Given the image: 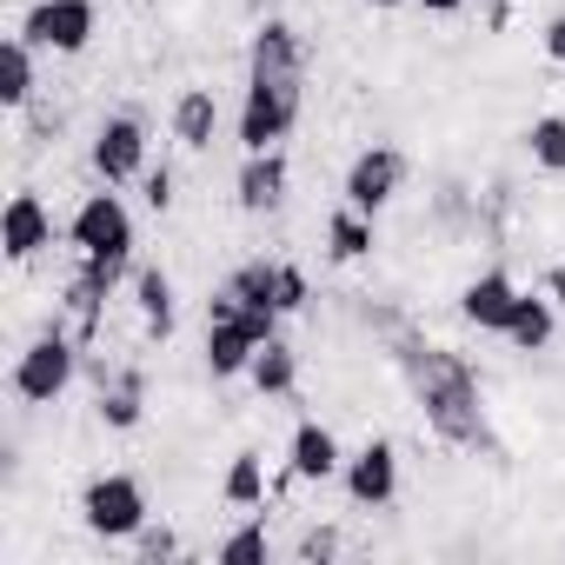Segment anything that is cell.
<instances>
[{
  "label": "cell",
  "mask_w": 565,
  "mask_h": 565,
  "mask_svg": "<svg viewBox=\"0 0 565 565\" xmlns=\"http://www.w3.org/2000/svg\"><path fill=\"white\" fill-rule=\"evenodd\" d=\"M333 552H340V532L333 525H320V532L300 539V558H333Z\"/></svg>",
  "instance_id": "cell-28"
},
{
  "label": "cell",
  "mask_w": 565,
  "mask_h": 565,
  "mask_svg": "<svg viewBox=\"0 0 565 565\" xmlns=\"http://www.w3.org/2000/svg\"><path fill=\"white\" fill-rule=\"evenodd\" d=\"M67 239H74L81 253H114V259H127V253H134V213H127V200H120V193H87L81 213H74V226H67Z\"/></svg>",
  "instance_id": "cell-6"
},
{
  "label": "cell",
  "mask_w": 565,
  "mask_h": 565,
  "mask_svg": "<svg viewBox=\"0 0 565 565\" xmlns=\"http://www.w3.org/2000/svg\"><path fill=\"white\" fill-rule=\"evenodd\" d=\"M0 246H8V259H34L41 246H54V213L41 206V193H14L8 213H0Z\"/></svg>",
  "instance_id": "cell-10"
},
{
  "label": "cell",
  "mask_w": 565,
  "mask_h": 565,
  "mask_svg": "<svg viewBox=\"0 0 565 565\" xmlns=\"http://www.w3.org/2000/svg\"><path fill=\"white\" fill-rule=\"evenodd\" d=\"M94 173H100L107 186L147 180V127H140V114H114V120L94 134Z\"/></svg>",
  "instance_id": "cell-7"
},
{
  "label": "cell",
  "mask_w": 565,
  "mask_h": 565,
  "mask_svg": "<svg viewBox=\"0 0 565 565\" xmlns=\"http://www.w3.org/2000/svg\"><path fill=\"white\" fill-rule=\"evenodd\" d=\"M327 253H333V259H366V253H373V213L340 206V213L327 220Z\"/></svg>",
  "instance_id": "cell-21"
},
{
  "label": "cell",
  "mask_w": 565,
  "mask_h": 565,
  "mask_svg": "<svg viewBox=\"0 0 565 565\" xmlns=\"http://www.w3.org/2000/svg\"><path fill=\"white\" fill-rule=\"evenodd\" d=\"M266 558V532L259 525H239L226 545H220V565H259Z\"/></svg>",
  "instance_id": "cell-25"
},
{
  "label": "cell",
  "mask_w": 565,
  "mask_h": 565,
  "mask_svg": "<svg viewBox=\"0 0 565 565\" xmlns=\"http://www.w3.org/2000/svg\"><path fill=\"white\" fill-rule=\"evenodd\" d=\"M246 74H307V47L287 21H266L246 47Z\"/></svg>",
  "instance_id": "cell-14"
},
{
  "label": "cell",
  "mask_w": 565,
  "mask_h": 565,
  "mask_svg": "<svg viewBox=\"0 0 565 565\" xmlns=\"http://www.w3.org/2000/svg\"><path fill=\"white\" fill-rule=\"evenodd\" d=\"M340 479H347L353 505H393V492H399V452H393V439H366L340 466Z\"/></svg>",
  "instance_id": "cell-9"
},
{
  "label": "cell",
  "mask_w": 565,
  "mask_h": 565,
  "mask_svg": "<svg viewBox=\"0 0 565 565\" xmlns=\"http://www.w3.org/2000/svg\"><path fill=\"white\" fill-rule=\"evenodd\" d=\"M300 120V74H246V100H239V147L266 153L294 134Z\"/></svg>",
  "instance_id": "cell-2"
},
{
  "label": "cell",
  "mask_w": 565,
  "mask_h": 565,
  "mask_svg": "<svg viewBox=\"0 0 565 565\" xmlns=\"http://www.w3.org/2000/svg\"><path fill=\"white\" fill-rule=\"evenodd\" d=\"M100 419H107L114 433H134V426H140V373H127L114 393H100Z\"/></svg>",
  "instance_id": "cell-24"
},
{
  "label": "cell",
  "mask_w": 565,
  "mask_h": 565,
  "mask_svg": "<svg viewBox=\"0 0 565 565\" xmlns=\"http://www.w3.org/2000/svg\"><path fill=\"white\" fill-rule=\"evenodd\" d=\"M307 307V273L279 259V313H300Z\"/></svg>",
  "instance_id": "cell-26"
},
{
  "label": "cell",
  "mask_w": 565,
  "mask_h": 565,
  "mask_svg": "<svg viewBox=\"0 0 565 565\" xmlns=\"http://www.w3.org/2000/svg\"><path fill=\"white\" fill-rule=\"evenodd\" d=\"M525 147H532V160H539L545 173H565V114H539V120L525 127Z\"/></svg>",
  "instance_id": "cell-23"
},
{
  "label": "cell",
  "mask_w": 565,
  "mask_h": 565,
  "mask_svg": "<svg viewBox=\"0 0 565 565\" xmlns=\"http://www.w3.org/2000/svg\"><path fill=\"white\" fill-rule=\"evenodd\" d=\"M34 100V41L28 34H14L8 47H0V107H28Z\"/></svg>",
  "instance_id": "cell-19"
},
{
  "label": "cell",
  "mask_w": 565,
  "mask_h": 565,
  "mask_svg": "<svg viewBox=\"0 0 565 565\" xmlns=\"http://www.w3.org/2000/svg\"><path fill=\"white\" fill-rule=\"evenodd\" d=\"M399 186H406V153H399V147H366V153L347 167V206H360V213L393 206Z\"/></svg>",
  "instance_id": "cell-8"
},
{
  "label": "cell",
  "mask_w": 565,
  "mask_h": 565,
  "mask_svg": "<svg viewBox=\"0 0 565 565\" xmlns=\"http://www.w3.org/2000/svg\"><path fill=\"white\" fill-rule=\"evenodd\" d=\"M213 127H220V100H213L206 87H186V94L173 100V140H180L186 153H200V147H213Z\"/></svg>",
  "instance_id": "cell-17"
},
{
  "label": "cell",
  "mask_w": 565,
  "mask_h": 565,
  "mask_svg": "<svg viewBox=\"0 0 565 565\" xmlns=\"http://www.w3.org/2000/svg\"><path fill=\"white\" fill-rule=\"evenodd\" d=\"M220 499H226V505H259V499H266V466H259V452H239V459L226 466Z\"/></svg>",
  "instance_id": "cell-22"
},
{
  "label": "cell",
  "mask_w": 565,
  "mask_h": 565,
  "mask_svg": "<svg viewBox=\"0 0 565 565\" xmlns=\"http://www.w3.org/2000/svg\"><path fill=\"white\" fill-rule=\"evenodd\" d=\"M552 333H558V300L552 294H519V307L505 320V340L519 353H539V347H552Z\"/></svg>",
  "instance_id": "cell-16"
},
{
  "label": "cell",
  "mask_w": 565,
  "mask_h": 565,
  "mask_svg": "<svg viewBox=\"0 0 565 565\" xmlns=\"http://www.w3.org/2000/svg\"><path fill=\"white\" fill-rule=\"evenodd\" d=\"M74 340L54 327V333H41L21 360H14V393L28 399V406H47V399H61L67 386H74Z\"/></svg>",
  "instance_id": "cell-4"
},
{
  "label": "cell",
  "mask_w": 565,
  "mask_h": 565,
  "mask_svg": "<svg viewBox=\"0 0 565 565\" xmlns=\"http://www.w3.org/2000/svg\"><path fill=\"white\" fill-rule=\"evenodd\" d=\"M539 41H545V54H552V61H558V67H565V14H552V21H545V34H539Z\"/></svg>",
  "instance_id": "cell-30"
},
{
  "label": "cell",
  "mask_w": 565,
  "mask_h": 565,
  "mask_svg": "<svg viewBox=\"0 0 565 565\" xmlns=\"http://www.w3.org/2000/svg\"><path fill=\"white\" fill-rule=\"evenodd\" d=\"M246 380H253V386H259L266 399H279V393H294V380H300V353H294L287 340H279V333H273V340H266V347L253 353Z\"/></svg>",
  "instance_id": "cell-18"
},
{
  "label": "cell",
  "mask_w": 565,
  "mask_h": 565,
  "mask_svg": "<svg viewBox=\"0 0 565 565\" xmlns=\"http://www.w3.org/2000/svg\"><path fill=\"white\" fill-rule=\"evenodd\" d=\"M419 8H426V14H459L466 0H419Z\"/></svg>",
  "instance_id": "cell-32"
},
{
  "label": "cell",
  "mask_w": 565,
  "mask_h": 565,
  "mask_svg": "<svg viewBox=\"0 0 565 565\" xmlns=\"http://www.w3.org/2000/svg\"><path fill=\"white\" fill-rule=\"evenodd\" d=\"M545 294H552V300H558V307H565V259H558V266H552V273H545Z\"/></svg>",
  "instance_id": "cell-31"
},
{
  "label": "cell",
  "mask_w": 565,
  "mask_h": 565,
  "mask_svg": "<svg viewBox=\"0 0 565 565\" xmlns=\"http://www.w3.org/2000/svg\"><path fill=\"white\" fill-rule=\"evenodd\" d=\"M253 353H259V340H253V327L239 313H206V366H213V380L246 373Z\"/></svg>",
  "instance_id": "cell-11"
},
{
  "label": "cell",
  "mask_w": 565,
  "mask_h": 565,
  "mask_svg": "<svg viewBox=\"0 0 565 565\" xmlns=\"http://www.w3.org/2000/svg\"><path fill=\"white\" fill-rule=\"evenodd\" d=\"M233 193H239V206H246V213H273L279 200H287V153H279V147L246 153V167H239Z\"/></svg>",
  "instance_id": "cell-12"
},
{
  "label": "cell",
  "mask_w": 565,
  "mask_h": 565,
  "mask_svg": "<svg viewBox=\"0 0 565 565\" xmlns=\"http://www.w3.org/2000/svg\"><path fill=\"white\" fill-rule=\"evenodd\" d=\"M287 466H294V479H333V472L347 466V452H340V439H333V426H320V419H307V426L294 433V452H287Z\"/></svg>",
  "instance_id": "cell-15"
},
{
  "label": "cell",
  "mask_w": 565,
  "mask_h": 565,
  "mask_svg": "<svg viewBox=\"0 0 565 565\" xmlns=\"http://www.w3.org/2000/svg\"><path fill=\"white\" fill-rule=\"evenodd\" d=\"M94 28H100L94 0H41V8H28V21H21V34L34 47H47V54H81L94 41Z\"/></svg>",
  "instance_id": "cell-5"
},
{
  "label": "cell",
  "mask_w": 565,
  "mask_h": 565,
  "mask_svg": "<svg viewBox=\"0 0 565 565\" xmlns=\"http://www.w3.org/2000/svg\"><path fill=\"white\" fill-rule=\"evenodd\" d=\"M140 552H147V558H173L180 545H173V532H153V525H140Z\"/></svg>",
  "instance_id": "cell-29"
},
{
  "label": "cell",
  "mask_w": 565,
  "mask_h": 565,
  "mask_svg": "<svg viewBox=\"0 0 565 565\" xmlns=\"http://www.w3.org/2000/svg\"><path fill=\"white\" fill-rule=\"evenodd\" d=\"M147 206H153V213L173 206V167H153V173H147Z\"/></svg>",
  "instance_id": "cell-27"
},
{
  "label": "cell",
  "mask_w": 565,
  "mask_h": 565,
  "mask_svg": "<svg viewBox=\"0 0 565 565\" xmlns=\"http://www.w3.org/2000/svg\"><path fill=\"white\" fill-rule=\"evenodd\" d=\"M366 8H399V0H366Z\"/></svg>",
  "instance_id": "cell-33"
},
{
  "label": "cell",
  "mask_w": 565,
  "mask_h": 565,
  "mask_svg": "<svg viewBox=\"0 0 565 565\" xmlns=\"http://www.w3.org/2000/svg\"><path fill=\"white\" fill-rule=\"evenodd\" d=\"M512 307H519V287H512L505 273H479L472 287L459 294V313H466V327H479V333H505Z\"/></svg>",
  "instance_id": "cell-13"
},
{
  "label": "cell",
  "mask_w": 565,
  "mask_h": 565,
  "mask_svg": "<svg viewBox=\"0 0 565 565\" xmlns=\"http://www.w3.org/2000/svg\"><path fill=\"white\" fill-rule=\"evenodd\" d=\"M81 519L94 539H140L147 525V492L134 472H100L87 492H81Z\"/></svg>",
  "instance_id": "cell-3"
},
{
  "label": "cell",
  "mask_w": 565,
  "mask_h": 565,
  "mask_svg": "<svg viewBox=\"0 0 565 565\" xmlns=\"http://www.w3.org/2000/svg\"><path fill=\"white\" fill-rule=\"evenodd\" d=\"M134 300H140V313H147V333L167 340V333H173V279H167V266H140V273H134Z\"/></svg>",
  "instance_id": "cell-20"
},
{
  "label": "cell",
  "mask_w": 565,
  "mask_h": 565,
  "mask_svg": "<svg viewBox=\"0 0 565 565\" xmlns=\"http://www.w3.org/2000/svg\"><path fill=\"white\" fill-rule=\"evenodd\" d=\"M406 366H413V386H419V406H426L433 433L452 439V446H472L486 433L472 366L459 353H446V347H406Z\"/></svg>",
  "instance_id": "cell-1"
}]
</instances>
